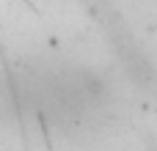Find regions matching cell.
I'll list each match as a JSON object with an SVG mask.
<instances>
[{
  "label": "cell",
  "mask_w": 157,
  "mask_h": 151,
  "mask_svg": "<svg viewBox=\"0 0 157 151\" xmlns=\"http://www.w3.org/2000/svg\"><path fill=\"white\" fill-rule=\"evenodd\" d=\"M25 110H28V105H25L19 72H8L0 66V129L17 124Z\"/></svg>",
  "instance_id": "7a4b0ae2"
},
{
  "label": "cell",
  "mask_w": 157,
  "mask_h": 151,
  "mask_svg": "<svg viewBox=\"0 0 157 151\" xmlns=\"http://www.w3.org/2000/svg\"><path fill=\"white\" fill-rule=\"evenodd\" d=\"M28 110L66 138L88 140L110 121V94L97 72L69 61H39L19 72Z\"/></svg>",
  "instance_id": "6da1fadb"
}]
</instances>
